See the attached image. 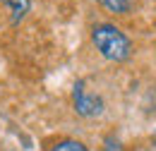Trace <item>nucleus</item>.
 <instances>
[{
	"instance_id": "f257e3e1",
	"label": "nucleus",
	"mask_w": 156,
	"mask_h": 151,
	"mask_svg": "<svg viewBox=\"0 0 156 151\" xmlns=\"http://www.w3.org/2000/svg\"><path fill=\"white\" fill-rule=\"evenodd\" d=\"M91 43L96 46V51L106 58V60H113V62H122V60H127L130 53H132L130 38L125 36L115 24H108V22L96 24V26L91 29Z\"/></svg>"
},
{
	"instance_id": "f03ea898",
	"label": "nucleus",
	"mask_w": 156,
	"mask_h": 151,
	"mask_svg": "<svg viewBox=\"0 0 156 151\" xmlns=\"http://www.w3.org/2000/svg\"><path fill=\"white\" fill-rule=\"evenodd\" d=\"M72 98H75V108H77V113L84 115V118H94V115H98V113H101V108H103V101H101V98L87 94L84 82H77V84H75Z\"/></svg>"
},
{
	"instance_id": "7ed1b4c3",
	"label": "nucleus",
	"mask_w": 156,
	"mask_h": 151,
	"mask_svg": "<svg viewBox=\"0 0 156 151\" xmlns=\"http://www.w3.org/2000/svg\"><path fill=\"white\" fill-rule=\"evenodd\" d=\"M2 5L10 10V22L17 26L22 19L27 17V12L31 7V0H2Z\"/></svg>"
},
{
	"instance_id": "20e7f679",
	"label": "nucleus",
	"mask_w": 156,
	"mask_h": 151,
	"mask_svg": "<svg viewBox=\"0 0 156 151\" xmlns=\"http://www.w3.org/2000/svg\"><path fill=\"white\" fill-rule=\"evenodd\" d=\"M108 12H115V15H127L130 12V0H98Z\"/></svg>"
},
{
	"instance_id": "39448f33",
	"label": "nucleus",
	"mask_w": 156,
	"mask_h": 151,
	"mask_svg": "<svg viewBox=\"0 0 156 151\" xmlns=\"http://www.w3.org/2000/svg\"><path fill=\"white\" fill-rule=\"evenodd\" d=\"M51 151H89V149L77 139H60L51 146Z\"/></svg>"
},
{
	"instance_id": "423d86ee",
	"label": "nucleus",
	"mask_w": 156,
	"mask_h": 151,
	"mask_svg": "<svg viewBox=\"0 0 156 151\" xmlns=\"http://www.w3.org/2000/svg\"><path fill=\"white\" fill-rule=\"evenodd\" d=\"M103 151H122L120 139H115V137H106V139H103Z\"/></svg>"
},
{
	"instance_id": "0eeeda50",
	"label": "nucleus",
	"mask_w": 156,
	"mask_h": 151,
	"mask_svg": "<svg viewBox=\"0 0 156 151\" xmlns=\"http://www.w3.org/2000/svg\"><path fill=\"white\" fill-rule=\"evenodd\" d=\"M154 142H156V130H154Z\"/></svg>"
}]
</instances>
